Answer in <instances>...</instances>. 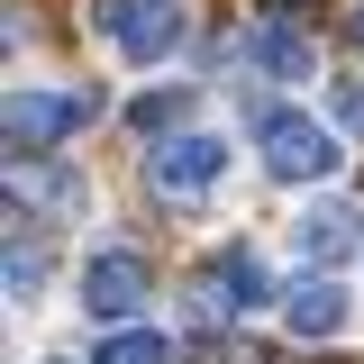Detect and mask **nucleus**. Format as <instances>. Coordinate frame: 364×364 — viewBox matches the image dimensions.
Returning <instances> with one entry per match:
<instances>
[{"label":"nucleus","mask_w":364,"mask_h":364,"mask_svg":"<svg viewBox=\"0 0 364 364\" xmlns=\"http://www.w3.org/2000/svg\"><path fill=\"white\" fill-rule=\"evenodd\" d=\"M91 119H100V100H91V91H73V82H37V91H9V146H18V155H46L55 136L91 128Z\"/></svg>","instance_id":"f257e3e1"},{"label":"nucleus","mask_w":364,"mask_h":364,"mask_svg":"<svg viewBox=\"0 0 364 364\" xmlns=\"http://www.w3.org/2000/svg\"><path fill=\"white\" fill-rule=\"evenodd\" d=\"M255 136H264V164L282 182H328L337 173V136L318 128V119H301V109H264Z\"/></svg>","instance_id":"f03ea898"},{"label":"nucleus","mask_w":364,"mask_h":364,"mask_svg":"<svg viewBox=\"0 0 364 364\" xmlns=\"http://www.w3.org/2000/svg\"><path fill=\"white\" fill-rule=\"evenodd\" d=\"M100 37L128 64H155L182 46V0H100Z\"/></svg>","instance_id":"7ed1b4c3"},{"label":"nucleus","mask_w":364,"mask_h":364,"mask_svg":"<svg viewBox=\"0 0 364 364\" xmlns=\"http://www.w3.org/2000/svg\"><path fill=\"white\" fill-rule=\"evenodd\" d=\"M146 301H155V273L136 264L128 246H109V255L82 264V310L91 318H128V310H146Z\"/></svg>","instance_id":"20e7f679"},{"label":"nucleus","mask_w":364,"mask_h":364,"mask_svg":"<svg viewBox=\"0 0 364 364\" xmlns=\"http://www.w3.org/2000/svg\"><path fill=\"white\" fill-rule=\"evenodd\" d=\"M246 301H264V273H255V255H246V246L210 255V264H200V282H191V310L219 328V318H237Z\"/></svg>","instance_id":"39448f33"},{"label":"nucleus","mask_w":364,"mask_h":364,"mask_svg":"<svg viewBox=\"0 0 364 364\" xmlns=\"http://www.w3.org/2000/svg\"><path fill=\"white\" fill-rule=\"evenodd\" d=\"M146 173H155V191H173V200H191V191H210V182L228 173V146H219V136H164Z\"/></svg>","instance_id":"423d86ee"},{"label":"nucleus","mask_w":364,"mask_h":364,"mask_svg":"<svg viewBox=\"0 0 364 364\" xmlns=\"http://www.w3.org/2000/svg\"><path fill=\"white\" fill-rule=\"evenodd\" d=\"M9 200H18V210H46V219H73V210H82V173H64V164H46V155H18V164H9Z\"/></svg>","instance_id":"0eeeda50"},{"label":"nucleus","mask_w":364,"mask_h":364,"mask_svg":"<svg viewBox=\"0 0 364 364\" xmlns=\"http://www.w3.org/2000/svg\"><path fill=\"white\" fill-rule=\"evenodd\" d=\"M255 64H264L273 82H301V73L318 64V46L301 37V28H291L282 9H264V18H255Z\"/></svg>","instance_id":"6e6552de"},{"label":"nucleus","mask_w":364,"mask_h":364,"mask_svg":"<svg viewBox=\"0 0 364 364\" xmlns=\"http://www.w3.org/2000/svg\"><path fill=\"white\" fill-rule=\"evenodd\" d=\"M301 255H310V264H346V255H355V210H346V200H318L310 219H301Z\"/></svg>","instance_id":"1a4fd4ad"},{"label":"nucleus","mask_w":364,"mask_h":364,"mask_svg":"<svg viewBox=\"0 0 364 364\" xmlns=\"http://www.w3.org/2000/svg\"><path fill=\"white\" fill-rule=\"evenodd\" d=\"M291 337H337V328H346V291H337V282H291Z\"/></svg>","instance_id":"9d476101"},{"label":"nucleus","mask_w":364,"mask_h":364,"mask_svg":"<svg viewBox=\"0 0 364 364\" xmlns=\"http://www.w3.org/2000/svg\"><path fill=\"white\" fill-rule=\"evenodd\" d=\"M91 364H173V337H155V328H119Z\"/></svg>","instance_id":"9b49d317"},{"label":"nucleus","mask_w":364,"mask_h":364,"mask_svg":"<svg viewBox=\"0 0 364 364\" xmlns=\"http://www.w3.org/2000/svg\"><path fill=\"white\" fill-rule=\"evenodd\" d=\"M37 282H46V255H37V246H18V255H9V291H18V301H28V291H37Z\"/></svg>","instance_id":"f8f14e48"},{"label":"nucleus","mask_w":364,"mask_h":364,"mask_svg":"<svg viewBox=\"0 0 364 364\" xmlns=\"http://www.w3.org/2000/svg\"><path fill=\"white\" fill-rule=\"evenodd\" d=\"M337 128L364 136V82H337Z\"/></svg>","instance_id":"ddd939ff"},{"label":"nucleus","mask_w":364,"mask_h":364,"mask_svg":"<svg viewBox=\"0 0 364 364\" xmlns=\"http://www.w3.org/2000/svg\"><path fill=\"white\" fill-rule=\"evenodd\" d=\"M173 109H182V91H155V100H136V128H164Z\"/></svg>","instance_id":"4468645a"}]
</instances>
